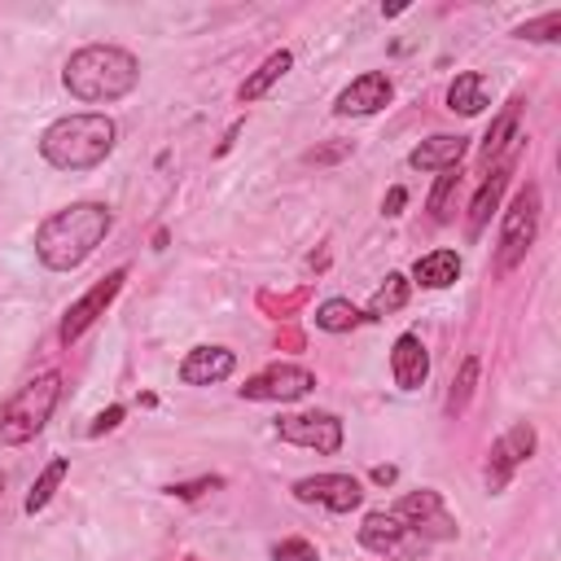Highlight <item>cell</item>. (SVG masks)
I'll use <instances>...</instances> for the list:
<instances>
[{"label":"cell","mask_w":561,"mask_h":561,"mask_svg":"<svg viewBox=\"0 0 561 561\" xmlns=\"http://www.w3.org/2000/svg\"><path fill=\"white\" fill-rule=\"evenodd\" d=\"M351 153V145L342 140V145H324V149H311L307 153V162H337V158H346Z\"/></svg>","instance_id":"cell-30"},{"label":"cell","mask_w":561,"mask_h":561,"mask_svg":"<svg viewBox=\"0 0 561 561\" xmlns=\"http://www.w3.org/2000/svg\"><path fill=\"white\" fill-rule=\"evenodd\" d=\"M276 434L294 447H311L324 456H333L342 447V421L333 412H289L276 421Z\"/></svg>","instance_id":"cell-8"},{"label":"cell","mask_w":561,"mask_h":561,"mask_svg":"<svg viewBox=\"0 0 561 561\" xmlns=\"http://www.w3.org/2000/svg\"><path fill=\"white\" fill-rule=\"evenodd\" d=\"M460 158H465V136L438 131V136L421 140L408 153V167H416V171H451V167H460Z\"/></svg>","instance_id":"cell-17"},{"label":"cell","mask_w":561,"mask_h":561,"mask_svg":"<svg viewBox=\"0 0 561 561\" xmlns=\"http://www.w3.org/2000/svg\"><path fill=\"white\" fill-rule=\"evenodd\" d=\"M408 535H412V530H408L394 513H386V508L368 513V517H364V526H359V543H364L368 552H377V557L399 552V548L408 543Z\"/></svg>","instance_id":"cell-16"},{"label":"cell","mask_w":561,"mask_h":561,"mask_svg":"<svg viewBox=\"0 0 561 561\" xmlns=\"http://www.w3.org/2000/svg\"><path fill=\"white\" fill-rule=\"evenodd\" d=\"M535 451V425L517 421L513 430H504L495 443H491V456H486V491H504L508 478L517 473V465H526Z\"/></svg>","instance_id":"cell-9"},{"label":"cell","mask_w":561,"mask_h":561,"mask_svg":"<svg viewBox=\"0 0 561 561\" xmlns=\"http://www.w3.org/2000/svg\"><path fill=\"white\" fill-rule=\"evenodd\" d=\"M114 140H118V127L110 114L79 110V114H66L44 127L39 153L57 171H92L114 153Z\"/></svg>","instance_id":"cell-3"},{"label":"cell","mask_w":561,"mask_h":561,"mask_svg":"<svg viewBox=\"0 0 561 561\" xmlns=\"http://www.w3.org/2000/svg\"><path fill=\"white\" fill-rule=\"evenodd\" d=\"M535 232H539V184H526L513 206L504 210V224H500V250H495V267L500 272H513L526 250L535 245Z\"/></svg>","instance_id":"cell-5"},{"label":"cell","mask_w":561,"mask_h":561,"mask_svg":"<svg viewBox=\"0 0 561 561\" xmlns=\"http://www.w3.org/2000/svg\"><path fill=\"white\" fill-rule=\"evenodd\" d=\"M114 215L105 202H70L35 228V254L48 272H75L110 232Z\"/></svg>","instance_id":"cell-1"},{"label":"cell","mask_w":561,"mask_h":561,"mask_svg":"<svg viewBox=\"0 0 561 561\" xmlns=\"http://www.w3.org/2000/svg\"><path fill=\"white\" fill-rule=\"evenodd\" d=\"M123 280H127V267H114L105 280H96L83 298H75L70 307H66V316H61V329H57V337L70 346L75 337H83L92 324H96V316H105V307L118 298V289H123Z\"/></svg>","instance_id":"cell-7"},{"label":"cell","mask_w":561,"mask_h":561,"mask_svg":"<svg viewBox=\"0 0 561 561\" xmlns=\"http://www.w3.org/2000/svg\"><path fill=\"white\" fill-rule=\"evenodd\" d=\"M473 386H478V355H465V364H460V377L451 381V394H447V412H451V416H460V412L469 408V399H473Z\"/></svg>","instance_id":"cell-25"},{"label":"cell","mask_w":561,"mask_h":561,"mask_svg":"<svg viewBox=\"0 0 561 561\" xmlns=\"http://www.w3.org/2000/svg\"><path fill=\"white\" fill-rule=\"evenodd\" d=\"M316 390V373L302 364H272L263 373H254L241 386V399H263V403H294L302 394Z\"/></svg>","instance_id":"cell-6"},{"label":"cell","mask_w":561,"mask_h":561,"mask_svg":"<svg viewBox=\"0 0 561 561\" xmlns=\"http://www.w3.org/2000/svg\"><path fill=\"white\" fill-rule=\"evenodd\" d=\"M118 421H123V403H114V408H105V412H101V416L92 421V430H88V434H105V430H114Z\"/></svg>","instance_id":"cell-31"},{"label":"cell","mask_w":561,"mask_h":561,"mask_svg":"<svg viewBox=\"0 0 561 561\" xmlns=\"http://www.w3.org/2000/svg\"><path fill=\"white\" fill-rule=\"evenodd\" d=\"M394 478H399V469H394V465H377V469H373V482H381V486H390Z\"/></svg>","instance_id":"cell-33"},{"label":"cell","mask_w":561,"mask_h":561,"mask_svg":"<svg viewBox=\"0 0 561 561\" xmlns=\"http://www.w3.org/2000/svg\"><path fill=\"white\" fill-rule=\"evenodd\" d=\"M517 101L513 105H504V114L491 123V131H486V140H482V162H500V158H508L513 149H517Z\"/></svg>","instance_id":"cell-21"},{"label":"cell","mask_w":561,"mask_h":561,"mask_svg":"<svg viewBox=\"0 0 561 561\" xmlns=\"http://www.w3.org/2000/svg\"><path fill=\"white\" fill-rule=\"evenodd\" d=\"M517 39H535V44H548V39H561V9H552V13H543V18H535V22H522L517 31H513Z\"/></svg>","instance_id":"cell-27"},{"label":"cell","mask_w":561,"mask_h":561,"mask_svg":"<svg viewBox=\"0 0 561 561\" xmlns=\"http://www.w3.org/2000/svg\"><path fill=\"white\" fill-rule=\"evenodd\" d=\"M272 561H320V552H316V543L311 539H280V543H272Z\"/></svg>","instance_id":"cell-28"},{"label":"cell","mask_w":561,"mask_h":561,"mask_svg":"<svg viewBox=\"0 0 561 561\" xmlns=\"http://www.w3.org/2000/svg\"><path fill=\"white\" fill-rule=\"evenodd\" d=\"M390 373H394V386L399 390H421L425 377H430V351L416 333H399L394 337V351H390Z\"/></svg>","instance_id":"cell-13"},{"label":"cell","mask_w":561,"mask_h":561,"mask_svg":"<svg viewBox=\"0 0 561 561\" xmlns=\"http://www.w3.org/2000/svg\"><path fill=\"white\" fill-rule=\"evenodd\" d=\"M456 184H460V167L438 171V184H434V193H430V219H434V224H447V219H451V215H447V202H451Z\"/></svg>","instance_id":"cell-26"},{"label":"cell","mask_w":561,"mask_h":561,"mask_svg":"<svg viewBox=\"0 0 561 561\" xmlns=\"http://www.w3.org/2000/svg\"><path fill=\"white\" fill-rule=\"evenodd\" d=\"M66 473H70V460H66V456H57V460L44 465V473L35 478V486H31V495H26V513H31V517H35L39 508H48V500L57 495V486H61Z\"/></svg>","instance_id":"cell-23"},{"label":"cell","mask_w":561,"mask_h":561,"mask_svg":"<svg viewBox=\"0 0 561 561\" xmlns=\"http://www.w3.org/2000/svg\"><path fill=\"white\" fill-rule=\"evenodd\" d=\"M61 83L75 101L105 105V101L127 96L140 83V61L118 44H88V48L70 53V61L61 70Z\"/></svg>","instance_id":"cell-2"},{"label":"cell","mask_w":561,"mask_h":561,"mask_svg":"<svg viewBox=\"0 0 561 561\" xmlns=\"http://www.w3.org/2000/svg\"><path fill=\"white\" fill-rule=\"evenodd\" d=\"M219 486H224V478H197V482H175L171 495H180V500H197V495L219 491Z\"/></svg>","instance_id":"cell-29"},{"label":"cell","mask_w":561,"mask_h":561,"mask_svg":"<svg viewBox=\"0 0 561 561\" xmlns=\"http://www.w3.org/2000/svg\"><path fill=\"white\" fill-rule=\"evenodd\" d=\"M57 399H61V373L57 368L35 373L31 381H22L4 399V408H0V443H13V447L18 443H31L48 425Z\"/></svg>","instance_id":"cell-4"},{"label":"cell","mask_w":561,"mask_h":561,"mask_svg":"<svg viewBox=\"0 0 561 561\" xmlns=\"http://www.w3.org/2000/svg\"><path fill=\"white\" fill-rule=\"evenodd\" d=\"M456 276H460V254L456 250H430L412 263V280L425 285V289H447V285H456Z\"/></svg>","instance_id":"cell-18"},{"label":"cell","mask_w":561,"mask_h":561,"mask_svg":"<svg viewBox=\"0 0 561 561\" xmlns=\"http://www.w3.org/2000/svg\"><path fill=\"white\" fill-rule=\"evenodd\" d=\"M359 320H368L351 298H324L320 307H316V324L324 329V333H351Z\"/></svg>","instance_id":"cell-22"},{"label":"cell","mask_w":561,"mask_h":561,"mask_svg":"<svg viewBox=\"0 0 561 561\" xmlns=\"http://www.w3.org/2000/svg\"><path fill=\"white\" fill-rule=\"evenodd\" d=\"M390 513H394L408 530H416V535H430V539H451V535H456V522L447 517L438 491H412V495H403Z\"/></svg>","instance_id":"cell-11"},{"label":"cell","mask_w":561,"mask_h":561,"mask_svg":"<svg viewBox=\"0 0 561 561\" xmlns=\"http://www.w3.org/2000/svg\"><path fill=\"white\" fill-rule=\"evenodd\" d=\"M390 96H394L390 75H386V70H364L359 79H351V83L337 92L333 110H337L342 118H368V114L386 110V105H390Z\"/></svg>","instance_id":"cell-12"},{"label":"cell","mask_w":561,"mask_h":561,"mask_svg":"<svg viewBox=\"0 0 561 561\" xmlns=\"http://www.w3.org/2000/svg\"><path fill=\"white\" fill-rule=\"evenodd\" d=\"M237 368V355L228 346H193L180 359V381L184 386H215Z\"/></svg>","instance_id":"cell-14"},{"label":"cell","mask_w":561,"mask_h":561,"mask_svg":"<svg viewBox=\"0 0 561 561\" xmlns=\"http://www.w3.org/2000/svg\"><path fill=\"white\" fill-rule=\"evenodd\" d=\"M294 500L320 504L329 513H351V508H359L364 486L351 473H311V478H298L294 482Z\"/></svg>","instance_id":"cell-10"},{"label":"cell","mask_w":561,"mask_h":561,"mask_svg":"<svg viewBox=\"0 0 561 561\" xmlns=\"http://www.w3.org/2000/svg\"><path fill=\"white\" fill-rule=\"evenodd\" d=\"M403 202H408V193H403V188L394 184V188L386 193V202H381V210H386V215H399V210H403Z\"/></svg>","instance_id":"cell-32"},{"label":"cell","mask_w":561,"mask_h":561,"mask_svg":"<svg viewBox=\"0 0 561 561\" xmlns=\"http://www.w3.org/2000/svg\"><path fill=\"white\" fill-rule=\"evenodd\" d=\"M408 289H412V280H408L403 272H390V276H386V285H377V294H373V302H368V316L377 320V316L399 311V307L408 302Z\"/></svg>","instance_id":"cell-24"},{"label":"cell","mask_w":561,"mask_h":561,"mask_svg":"<svg viewBox=\"0 0 561 561\" xmlns=\"http://www.w3.org/2000/svg\"><path fill=\"white\" fill-rule=\"evenodd\" d=\"M289 66H294V53H289V48H280V53L263 57V66H259L241 88H237V96H241V101H259V96H267V92H272V83L289 75Z\"/></svg>","instance_id":"cell-20"},{"label":"cell","mask_w":561,"mask_h":561,"mask_svg":"<svg viewBox=\"0 0 561 561\" xmlns=\"http://www.w3.org/2000/svg\"><path fill=\"white\" fill-rule=\"evenodd\" d=\"M513 162H517V149L508 153V158H500L495 167H491V175L478 184V193H473V202H469V237H478L482 228H486V219H491V210L500 206V193L508 188V175H513Z\"/></svg>","instance_id":"cell-15"},{"label":"cell","mask_w":561,"mask_h":561,"mask_svg":"<svg viewBox=\"0 0 561 561\" xmlns=\"http://www.w3.org/2000/svg\"><path fill=\"white\" fill-rule=\"evenodd\" d=\"M0 495H4V473H0Z\"/></svg>","instance_id":"cell-34"},{"label":"cell","mask_w":561,"mask_h":561,"mask_svg":"<svg viewBox=\"0 0 561 561\" xmlns=\"http://www.w3.org/2000/svg\"><path fill=\"white\" fill-rule=\"evenodd\" d=\"M486 105H491V88H486V79L478 70H465V75L451 79L447 110H456V114H482Z\"/></svg>","instance_id":"cell-19"}]
</instances>
